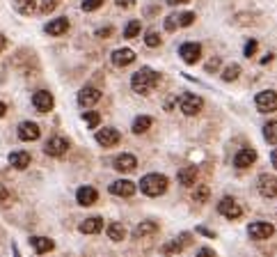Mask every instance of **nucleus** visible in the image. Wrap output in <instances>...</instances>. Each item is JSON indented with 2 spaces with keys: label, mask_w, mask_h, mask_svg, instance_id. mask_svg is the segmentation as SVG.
Listing matches in <instances>:
<instances>
[{
  "label": "nucleus",
  "mask_w": 277,
  "mask_h": 257,
  "mask_svg": "<svg viewBox=\"0 0 277 257\" xmlns=\"http://www.w3.org/2000/svg\"><path fill=\"white\" fill-rule=\"evenodd\" d=\"M208 198H211V188H208L206 184H197L193 191V202L204 204V202H208Z\"/></svg>",
  "instance_id": "bb28decb"
},
{
  "label": "nucleus",
  "mask_w": 277,
  "mask_h": 257,
  "mask_svg": "<svg viewBox=\"0 0 277 257\" xmlns=\"http://www.w3.org/2000/svg\"><path fill=\"white\" fill-rule=\"evenodd\" d=\"M158 80H160V76L156 74L151 67H142L140 71H135V74H133V78H131V88H133L135 94L147 97V94H151L153 90H156Z\"/></svg>",
  "instance_id": "f257e3e1"
},
{
  "label": "nucleus",
  "mask_w": 277,
  "mask_h": 257,
  "mask_svg": "<svg viewBox=\"0 0 277 257\" xmlns=\"http://www.w3.org/2000/svg\"><path fill=\"white\" fill-rule=\"evenodd\" d=\"M135 165H138V158H135L133 154H119L113 161V168L117 170V173H133Z\"/></svg>",
  "instance_id": "4468645a"
},
{
  "label": "nucleus",
  "mask_w": 277,
  "mask_h": 257,
  "mask_svg": "<svg viewBox=\"0 0 277 257\" xmlns=\"http://www.w3.org/2000/svg\"><path fill=\"white\" fill-rule=\"evenodd\" d=\"M179 55H181V60L186 64H195L202 58V46H199L197 41H186V44H181V49H179Z\"/></svg>",
  "instance_id": "6e6552de"
},
{
  "label": "nucleus",
  "mask_w": 277,
  "mask_h": 257,
  "mask_svg": "<svg viewBox=\"0 0 277 257\" xmlns=\"http://www.w3.org/2000/svg\"><path fill=\"white\" fill-rule=\"evenodd\" d=\"M181 250H183V246L179 241H172V243H168V246H163L165 255H174V252H181Z\"/></svg>",
  "instance_id": "4c0bfd02"
},
{
  "label": "nucleus",
  "mask_w": 277,
  "mask_h": 257,
  "mask_svg": "<svg viewBox=\"0 0 277 257\" xmlns=\"http://www.w3.org/2000/svg\"><path fill=\"white\" fill-rule=\"evenodd\" d=\"M32 106H35L39 113H48V110H53V106H55L53 94L46 92V90H37V92L32 94Z\"/></svg>",
  "instance_id": "9b49d317"
},
{
  "label": "nucleus",
  "mask_w": 277,
  "mask_h": 257,
  "mask_svg": "<svg viewBox=\"0 0 277 257\" xmlns=\"http://www.w3.org/2000/svg\"><path fill=\"white\" fill-rule=\"evenodd\" d=\"M135 191H138V186L129 179H117V182L110 184V193L117 198H131V195H135Z\"/></svg>",
  "instance_id": "f8f14e48"
},
{
  "label": "nucleus",
  "mask_w": 277,
  "mask_h": 257,
  "mask_svg": "<svg viewBox=\"0 0 277 257\" xmlns=\"http://www.w3.org/2000/svg\"><path fill=\"white\" fill-rule=\"evenodd\" d=\"M60 0H41V5H39V12L41 14H50V12L58 7Z\"/></svg>",
  "instance_id": "f704fd0d"
},
{
  "label": "nucleus",
  "mask_w": 277,
  "mask_h": 257,
  "mask_svg": "<svg viewBox=\"0 0 277 257\" xmlns=\"http://www.w3.org/2000/svg\"><path fill=\"white\" fill-rule=\"evenodd\" d=\"M131 62H135V53L131 49H117L113 53V64L115 67H129Z\"/></svg>",
  "instance_id": "aec40b11"
},
{
  "label": "nucleus",
  "mask_w": 277,
  "mask_h": 257,
  "mask_svg": "<svg viewBox=\"0 0 277 257\" xmlns=\"http://www.w3.org/2000/svg\"><path fill=\"white\" fill-rule=\"evenodd\" d=\"M96 143L101 145V147H115V145L122 140V136H119V131L117 128H113V126H103V128H99L96 131Z\"/></svg>",
  "instance_id": "0eeeda50"
},
{
  "label": "nucleus",
  "mask_w": 277,
  "mask_h": 257,
  "mask_svg": "<svg viewBox=\"0 0 277 257\" xmlns=\"http://www.w3.org/2000/svg\"><path fill=\"white\" fill-rule=\"evenodd\" d=\"M83 119H85V124H87L89 128H96V126H99V122H101V115L94 113V110H85Z\"/></svg>",
  "instance_id": "2f4dec72"
},
{
  "label": "nucleus",
  "mask_w": 277,
  "mask_h": 257,
  "mask_svg": "<svg viewBox=\"0 0 277 257\" xmlns=\"http://www.w3.org/2000/svg\"><path fill=\"white\" fill-rule=\"evenodd\" d=\"M270 60H272V53H268V55H266V58H263V60H261V64H268V62H270Z\"/></svg>",
  "instance_id": "603ef678"
},
{
  "label": "nucleus",
  "mask_w": 277,
  "mask_h": 257,
  "mask_svg": "<svg viewBox=\"0 0 277 257\" xmlns=\"http://www.w3.org/2000/svg\"><path fill=\"white\" fill-rule=\"evenodd\" d=\"M177 241L181 243L183 248H188L190 243H193V234H190V232H183V234H179V239H177Z\"/></svg>",
  "instance_id": "ea45409f"
},
{
  "label": "nucleus",
  "mask_w": 277,
  "mask_h": 257,
  "mask_svg": "<svg viewBox=\"0 0 277 257\" xmlns=\"http://www.w3.org/2000/svg\"><path fill=\"white\" fill-rule=\"evenodd\" d=\"M115 3H117L119 7H133V5H135L133 0H115Z\"/></svg>",
  "instance_id": "49530a36"
},
{
  "label": "nucleus",
  "mask_w": 277,
  "mask_h": 257,
  "mask_svg": "<svg viewBox=\"0 0 277 257\" xmlns=\"http://www.w3.org/2000/svg\"><path fill=\"white\" fill-rule=\"evenodd\" d=\"M254 104H257L259 113H272V110H277V92L275 90H263L254 97Z\"/></svg>",
  "instance_id": "20e7f679"
},
{
  "label": "nucleus",
  "mask_w": 277,
  "mask_h": 257,
  "mask_svg": "<svg viewBox=\"0 0 277 257\" xmlns=\"http://www.w3.org/2000/svg\"><path fill=\"white\" fill-rule=\"evenodd\" d=\"M218 211L223 213L225 218H229V221H236V218L243 216L241 204H238L234 198H223V200H220V202H218Z\"/></svg>",
  "instance_id": "423d86ee"
},
{
  "label": "nucleus",
  "mask_w": 277,
  "mask_h": 257,
  "mask_svg": "<svg viewBox=\"0 0 277 257\" xmlns=\"http://www.w3.org/2000/svg\"><path fill=\"white\" fill-rule=\"evenodd\" d=\"M5 115H7V106L0 101V117H5Z\"/></svg>",
  "instance_id": "3c124183"
},
{
  "label": "nucleus",
  "mask_w": 277,
  "mask_h": 257,
  "mask_svg": "<svg viewBox=\"0 0 277 257\" xmlns=\"http://www.w3.org/2000/svg\"><path fill=\"white\" fill-rule=\"evenodd\" d=\"M30 243H32L35 252H39V255H44V252H50V250L55 248L53 239H46V237H32V239H30Z\"/></svg>",
  "instance_id": "5701e85b"
},
{
  "label": "nucleus",
  "mask_w": 277,
  "mask_h": 257,
  "mask_svg": "<svg viewBox=\"0 0 277 257\" xmlns=\"http://www.w3.org/2000/svg\"><path fill=\"white\" fill-rule=\"evenodd\" d=\"M248 234H250V239H254V241H263V239H270L272 234H275V228H272L270 223L257 221L248 228Z\"/></svg>",
  "instance_id": "1a4fd4ad"
},
{
  "label": "nucleus",
  "mask_w": 277,
  "mask_h": 257,
  "mask_svg": "<svg viewBox=\"0 0 277 257\" xmlns=\"http://www.w3.org/2000/svg\"><path fill=\"white\" fill-rule=\"evenodd\" d=\"M197 257H215V252H213L211 248H199Z\"/></svg>",
  "instance_id": "c03bdc74"
},
{
  "label": "nucleus",
  "mask_w": 277,
  "mask_h": 257,
  "mask_svg": "<svg viewBox=\"0 0 277 257\" xmlns=\"http://www.w3.org/2000/svg\"><path fill=\"white\" fill-rule=\"evenodd\" d=\"M78 230L83 234H96V232H101V230H103V218H99V216L85 218V221L78 225Z\"/></svg>",
  "instance_id": "6ab92c4d"
},
{
  "label": "nucleus",
  "mask_w": 277,
  "mask_h": 257,
  "mask_svg": "<svg viewBox=\"0 0 277 257\" xmlns=\"http://www.w3.org/2000/svg\"><path fill=\"white\" fill-rule=\"evenodd\" d=\"M179 108H181V113H183V115L193 117V115L202 113V108H204V99H202V97H197V94H183L181 101H179Z\"/></svg>",
  "instance_id": "7ed1b4c3"
},
{
  "label": "nucleus",
  "mask_w": 277,
  "mask_h": 257,
  "mask_svg": "<svg viewBox=\"0 0 277 257\" xmlns=\"http://www.w3.org/2000/svg\"><path fill=\"white\" fill-rule=\"evenodd\" d=\"M257 188L263 198H277V177H272V175H259Z\"/></svg>",
  "instance_id": "9d476101"
},
{
  "label": "nucleus",
  "mask_w": 277,
  "mask_h": 257,
  "mask_svg": "<svg viewBox=\"0 0 277 257\" xmlns=\"http://www.w3.org/2000/svg\"><path fill=\"white\" fill-rule=\"evenodd\" d=\"M35 5H37V0H14V10L19 14H32Z\"/></svg>",
  "instance_id": "cd10ccee"
},
{
  "label": "nucleus",
  "mask_w": 277,
  "mask_h": 257,
  "mask_svg": "<svg viewBox=\"0 0 277 257\" xmlns=\"http://www.w3.org/2000/svg\"><path fill=\"white\" fill-rule=\"evenodd\" d=\"M99 101H101V90H96V88H83L78 92V104L85 106V108L99 104Z\"/></svg>",
  "instance_id": "2eb2a0df"
},
{
  "label": "nucleus",
  "mask_w": 277,
  "mask_h": 257,
  "mask_svg": "<svg viewBox=\"0 0 277 257\" xmlns=\"http://www.w3.org/2000/svg\"><path fill=\"white\" fill-rule=\"evenodd\" d=\"M151 124H153V119L149 117V115H140V117H135V122H133V134L135 136L147 134L149 128H151Z\"/></svg>",
  "instance_id": "a878e982"
},
{
  "label": "nucleus",
  "mask_w": 277,
  "mask_h": 257,
  "mask_svg": "<svg viewBox=\"0 0 277 257\" xmlns=\"http://www.w3.org/2000/svg\"><path fill=\"white\" fill-rule=\"evenodd\" d=\"M195 23V14L193 12H183V14H179V25H183V28H188V25Z\"/></svg>",
  "instance_id": "c9c22d12"
},
{
  "label": "nucleus",
  "mask_w": 277,
  "mask_h": 257,
  "mask_svg": "<svg viewBox=\"0 0 277 257\" xmlns=\"http://www.w3.org/2000/svg\"><path fill=\"white\" fill-rule=\"evenodd\" d=\"M10 202H12V193H10V188H7L5 184L0 182V207H7Z\"/></svg>",
  "instance_id": "72a5a7b5"
},
{
  "label": "nucleus",
  "mask_w": 277,
  "mask_h": 257,
  "mask_svg": "<svg viewBox=\"0 0 277 257\" xmlns=\"http://www.w3.org/2000/svg\"><path fill=\"white\" fill-rule=\"evenodd\" d=\"M257 41H254V39H250L248 41V44H245V49H243V53H245V58H252V55L254 53H257Z\"/></svg>",
  "instance_id": "58836bf2"
},
{
  "label": "nucleus",
  "mask_w": 277,
  "mask_h": 257,
  "mask_svg": "<svg viewBox=\"0 0 277 257\" xmlns=\"http://www.w3.org/2000/svg\"><path fill=\"white\" fill-rule=\"evenodd\" d=\"M46 32L48 35H53V37H60V35H65L67 30H69V19L67 16H60V19H53V21H48L46 23Z\"/></svg>",
  "instance_id": "a211bd4d"
},
{
  "label": "nucleus",
  "mask_w": 277,
  "mask_h": 257,
  "mask_svg": "<svg viewBox=\"0 0 277 257\" xmlns=\"http://www.w3.org/2000/svg\"><path fill=\"white\" fill-rule=\"evenodd\" d=\"M257 161V152L254 149H241V152L234 156V165H236L238 170H245V168H250V165Z\"/></svg>",
  "instance_id": "f3484780"
},
{
  "label": "nucleus",
  "mask_w": 277,
  "mask_h": 257,
  "mask_svg": "<svg viewBox=\"0 0 277 257\" xmlns=\"http://www.w3.org/2000/svg\"><path fill=\"white\" fill-rule=\"evenodd\" d=\"M140 30H142V23L140 21H129V25L124 28V37L126 39H135L140 35Z\"/></svg>",
  "instance_id": "c756f323"
},
{
  "label": "nucleus",
  "mask_w": 277,
  "mask_h": 257,
  "mask_svg": "<svg viewBox=\"0 0 277 257\" xmlns=\"http://www.w3.org/2000/svg\"><path fill=\"white\" fill-rule=\"evenodd\" d=\"M67 149H69V140L62 138V136H53V138H48V143L44 145V152L48 154V156H65Z\"/></svg>",
  "instance_id": "39448f33"
},
{
  "label": "nucleus",
  "mask_w": 277,
  "mask_h": 257,
  "mask_svg": "<svg viewBox=\"0 0 277 257\" xmlns=\"http://www.w3.org/2000/svg\"><path fill=\"white\" fill-rule=\"evenodd\" d=\"M144 44H147L149 49H156V46H160V35L156 32V30H149L147 37H144Z\"/></svg>",
  "instance_id": "473e14b6"
},
{
  "label": "nucleus",
  "mask_w": 277,
  "mask_h": 257,
  "mask_svg": "<svg viewBox=\"0 0 277 257\" xmlns=\"http://www.w3.org/2000/svg\"><path fill=\"white\" fill-rule=\"evenodd\" d=\"M177 25H179V16H168V19H165V30H170V32H172Z\"/></svg>",
  "instance_id": "a19ab883"
},
{
  "label": "nucleus",
  "mask_w": 277,
  "mask_h": 257,
  "mask_svg": "<svg viewBox=\"0 0 277 257\" xmlns=\"http://www.w3.org/2000/svg\"><path fill=\"white\" fill-rule=\"evenodd\" d=\"M19 138L21 140H25V143H30V140H37L41 136V128H39V124L37 122H21L19 124Z\"/></svg>",
  "instance_id": "ddd939ff"
},
{
  "label": "nucleus",
  "mask_w": 277,
  "mask_h": 257,
  "mask_svg": "<svg viewBox=\"0 0 277 257\" xmlns=\"http://www.w3.org/2000/svg\"><path fill=\"white\" fill-rule=\"evenodd\" d=\"M76 200H78V204H83V207H92V204L99 200V193L92 186H80L78 191H76Z\"/></svg>",
  "instance_id": "dca6fc26"
},
{
  "label": "nucleus",
  "mask_w": 277,
  "mask_h": 257,
  "mask_svg": "<svg viewBox=\"0 0 277 257\" xmlns=\"http://www.w3.org/2000/svg\"><path fill=\"white\" fill-rule=\"evenodd\" d=\"M10 165H14L16 170H25L30 165V154L28 152H12L10 154Z\"/></svg>",
  "instance_id": "b1692460"
},
{
  "label": "nucleus",
  "mask_w": 277,
  "mask_h": 257,
  "mask_svg": "<svg viewBox=\"0 0 277 257\" xmlns=\"http://www.w3.org/2000/svg\"><path fill=\"white\" fill-rule=\"evenodd\" d=\"M238 76H241V67H238V64H229L227 69L223 71V80H227V83H232V80H236Z\"/></svg>",
  "instance_id": "7c9ffc66"
},
{
  "label": "nucleus",
  "mask_w": 277,
  "mask_h": 257,
  "mask_svg": "<svg viewBox=\"0 0 277 257\" xmlns=\"http://www.w3.org/2000/svg\"><path fill=\"white\" fill-rule=\"evenodd\" d=\"M197 232L204 234V237H208V239H215V234H213L211 230H206V228H197Z\"/></svg>",
  "instance_id": "a18cd8bd"
},
{
  "label": "nucleus",
  "mask_w": 277,
  "mask_h": 257,
  "mask_svg": "<svg viewBox=\"0 0 277 257\" xmlns=\"http://www.w3.org/2000/svg\"><path fill=\"white\" fill-rule=\"evenodd\" d=\"M103 5V0H83V12H94V10H99V7Z\"/></svg>",
  "instance_id": "e433bc0d"
},
{
  "label": "nucleus",
  "mask_w": 277,
  "mask_h": 257,
  "mask_svg": "<svg viewBox=\"0 0 277 257\" xmlns=\"http://www.w3.org/2000/svg\"><path fill=\"white\" fill-rule=\"evenodd\" d=\"M105 232H108L110 241H124V239H126V228L122 225V223H110Z\"/></svg>",
  "instance_id": "393cba45"
},
{
  "label": "nucleus",
  "mask_w": 277,
  "mask_h": 257,
  "mask_svg": "<svg viewBox=\"0 0 277 257\" xmlns=\"http://www.w3.org/2000/svg\"><path fill=\"white\" fill-rule=\"evenodd\" d=\"M218 67H220V58H213L211 62H206V71L211 74V71H218Z\"/></svg>",
  "instance_id": "37998d69"
},
{
  "label": "nucleus",
  "mask_w": 277,
  "mask_h": 257,
  "mask_svg": "<svg viewBox=\"0 0 277 257\" xmlns=\"http://www.w3.org/2000/svg\"><path fill=\"white\" fill-rule=\"evenodd\" d=\"M158 223L156 221H142L135 228V237L138 239H149V237H153V234H158Z\"/></svg>",
  "instance_id": "4be33fe9"
},
{
  "label": "nucleus",
  "mask_w": 277,
  "mask_h": 257,
  "mask_svg": "<svg viewBox=\"0 0 277 257\" xmlns=\"http://www.w3.org/2000/svg\"><path fill=\"white\" fill-rule=\"evenodd\" d=\"M110 35H113V28H110V25L96 30V37H101V39H105V37H110Z\"/></svg>",
  "instance_id": "79ce46f5"
},
{
  "label": "nucleus",
  "mask_w": 277,
  "mask_h": 257,
  "mask_svg": "<svg viewBox=\"0 0 277 257\" xmlns=\"http://www.w3.org/2000/svg\"><path fill=\"white\" fill-rule=\"evenodd\" d=\"M188 0H168V5H186Z\"/></svg>",
  "instance_id": "09e8293b"
},
{
  "label": "nucleus",
  "mask_w": 277,
  "mask_h": 257,
  "mask_svg": "<svg viewBox=\"0 0 277 257\" xmlns=\"http://www.w3.org/2000/svg\"><path fill=\"white\" fill-rule=\"evenodd\" d=\"M270 161H272V165H275V170H277V149H272V154H270Z\"/></svg>",
  "instance_id": "8fccbe9b"
},
{
  "label": "nucleus",
  "mask_w": 277,
  "mask_h": 257,
  "mask_svg": "<svg viewBox=\"0 0 277 257\" xmlns=\"http://www.w3.org/2000/svg\"><path fill=\"white\" fill-rule=\"evenodd\" d=\"M263 138H266L268 145H277V122L275 119L263 126Z\"/></svg>",
  "instance_id": "c85d7f7f"
},
{
  "label": "nucleus",
  "mask_w": 277,
  "mask_h": 257,
  "mask_svg": "<svg viewBox=\"0 0 277 257\" xmlns=\"http://www.w3.org/2000/svg\"><path fill=\"white\" fill-rule=\"evenodd\" d=\"M5 46H7V39H5V35H0V53L5 51Z\"/></svg>",
  "instance_id": "de8ad7c7"
},
{
  "label": "nucleus",
  "mask_w": 277,
  "mask_h": 257,
  "mask_svg": "<svg viewBox=\"0 0 277 257\" xmlns=\"http://www.w3.org/2000/svg\"><path fill=\"white\" fill-rule=\"evenodd\" d=\"M168 177L165 175H158V173H151V175H144L142 179H140V191L144 193V195H149V198H158V195H163L165 191H168Z\"/></svg>",
  "instance_id": "f03ea898"
},
{
  "label": "nucleus",
  "mask_w": 277,
  "mask_h": 257,
  "mask_svg": "<svg viewBox=\"0 0 277 257\" xmlns=\"http://www.w3.org/2000/svg\"><path fill=\"white\" fill-rule=\"evenodd\" d=\"M177 179H179V184H181V186H186V188L195 186V182H197V168H193V165H186V168L179 170Z\"/></svg>",
  "instance_id": "412c9836"
}]
</instances>
